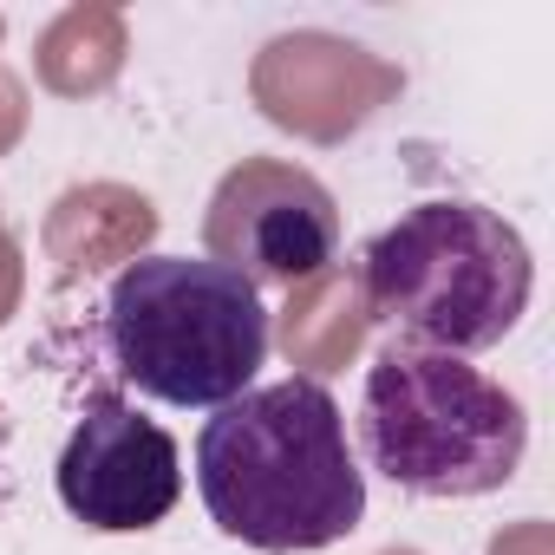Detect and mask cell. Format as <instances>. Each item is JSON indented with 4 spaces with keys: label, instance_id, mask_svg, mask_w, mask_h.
I'll use <instances>...</instances> for the list:
<instances>
[{
    "label": "cell",
    "instance_id": "1",
    "mask_svg": "<svg viewBox=\"0 0 555 555\" xmlns=\"http://www.w3.org/2000/svg\"><path fill=\"white\" fill-rule=\"evenodd\" d=\"M196 490L209 522L261 555L334 548L366 516V470L340 399L308 373L248 386L203 418Z\"/></svg>",
    "mask_w": 555,
    "mask_h": 555
},
{
    "label": "cell",
    "instance_id": "2",
    "mask_svg": "<svg viewBox=\"0 0 555 555\" xmlns=\"http://www.w3.org/2000/svg\"><path fill=\"white\" fill-rule=\"evenodd\" d=\"M360 288L373 321H386L405 347L470 360L529 314L535 261L509 216L464 196H431L366 242Z\"/></svg>",
    "mask_w": 555,
    "mask_h": 555
},
{
    "label": "cell",
    "instance_id": "3",
    "mask_svg": "<svg viewBox=\"0 0 555 555\" xmlns=\"http://www.w3.org/2000/svg\"><path fill=\"white\" fill-rule=\"evenodd\" d=\"M105 347L125 386L177 412L242 399L268 360L261 288L209 255H144L105 295Z\"/></svg>",
    "mask_w": 555,
    "mask_h": 555
},
{
    "label": "cell",
    "instance_id": "4",
    "mask_svg": "<svg viewBox=\"0 0 555 555\" xmlns=\"http://www.w3.org/2000/svg\"><path fill=\"white\" fill-rule=\"evenodd\" d=\"M360 451L399 490L457 503L490 496L522 470L529 418L483 366L392 340L373 353L360 386Z\"/></svg>",
    "mask_w": 555,
    "mask_h": 555
},
{
    "label": "cell",
    "instance_id": "5",
    "mask_svg": "<svg viewBox=\"0 0 555 555\" xmlns=\"http://www.w3.org/2000/svg\"><path fill=\"white\" fill-rule=\"evenodd\" d=\"M203 248L255 288H301L327 261H340V203L301 164L242 157L209 196Z\"/></svg>",
    "mask_w": 555,
    "mask_h": 555
},
{
    "label": "cell",
    "instance_id": "6",
    "mask_svg": "<svg viewBox=\"0 0 555 555\" xmlns=\"http://www.w3.org/2000/svg\"><path fill=\"white\" fill-rule=\"evenodd\" d=\"M53 483H60V503L73 522H86L99 535H144L183 496V451L131 399L99 392L86 405V418L73 425Z\"/></svg>",
    "mask_w": 555,
    "mask_h": 555
}]
</instances>
